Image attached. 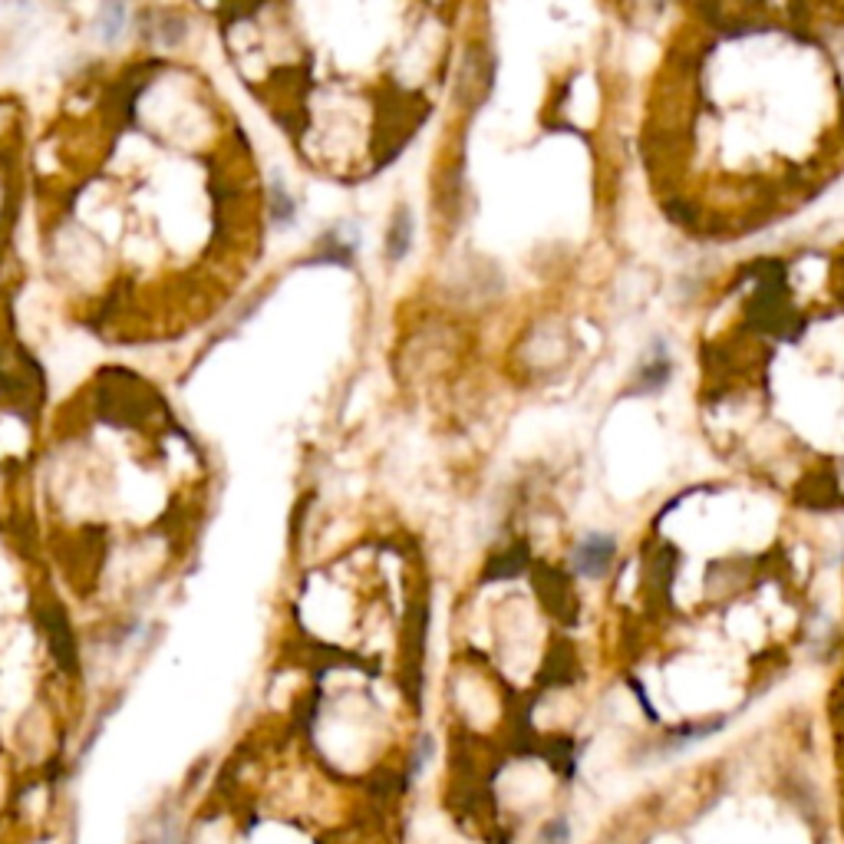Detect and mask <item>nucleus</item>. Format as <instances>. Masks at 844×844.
<instances>
[{
    "mask_svg": "<svg viewBox=\"0 0 844 844\" xmlns=\"http://www.w3.org/2000/svg\"><path fill=\"white\" fill-rule=\"evenodd\" d=\"M152 844H179V834H176V828H162V834H158Z\"/></svg>",
    "mask_w": 844,
    "mask_h": 844,
    "instance_id": "6",
    "label": "nucleus"
},
{
    "mask_svg": "<svg viewBox=\"0 0 844 844\" xmlns=\"http://www.w3.org/2000/svg\"><path fill=\"white\" fill-rule=\"evenodd\" d=\"M274 208H278L274 215H278L281 221H291V218H294V202L287 199L284 186H278V189H274Z\"/></svg>",
    "mask_w": 844,
    "mask_h": 844,
    "instance_id": "5",
    "label": "nucleus"
},
{
    "mask_svg": "<svg viewBox=\"0 0 844 844\" xmlns=\"http://www.w3.org/2000/svg\"><path fill=\"white\" fill-rule=\"evenodd\" d=\"M409 244H412V215L409 208H396L389 231H386V258L396 265L409 255Z\"/></svg>",
    "mask_w": 844,
    "mask_h": 844,
    "instance_id": "2",
    "label": "nucleus"
},
{
    "mask_svg": "<svg viewBox=\"0 0 844 844\" xmlns=\"http://www.w3.org/2000/svg\"><path fill=\"white\" fill-rule=\"evenodd\" d=\"M433 752H436V739H433V736H422V739L415 742V749L409 752V779H419V776H422V769L430 766Z\"/></svg>",
    "mask_w": 844,
    "mask_h": 844,
    "instance_id": "4",
    "label": "nucleus"
},
{
    "mask_svg": "<svg viewBox=\"0 0 844 844\" xmlns=\"http://www.w3.org/2000/svg\"><path fill=\"white\" fill-rule=\"evenodd\" d=\"M535 844H571V821L564 815L545 821L538 837H535Z\"/></svg>",
    "mask_w": 844,
    "mask_h": 844,
    "instance_id": "3",
    "label": "nucleus"
},
{
    "mask_svg": "<svg viewBox=\"0 0 844 844\" xmlns=\"http://www.w3.org/2000/svg\"><path fill=\"white\" fill-rule=\"evenodd\" d=\"M611 558H614V541L604 538V535H590L584 538V545L577 548L574 554V564L584 577H601L608 567H611Z\"/></svg>",
    "mask_w": 844,
    "mask_h": 844,
    "instance_id": "1",
    "label": "nucleus"
}]
</instances>
